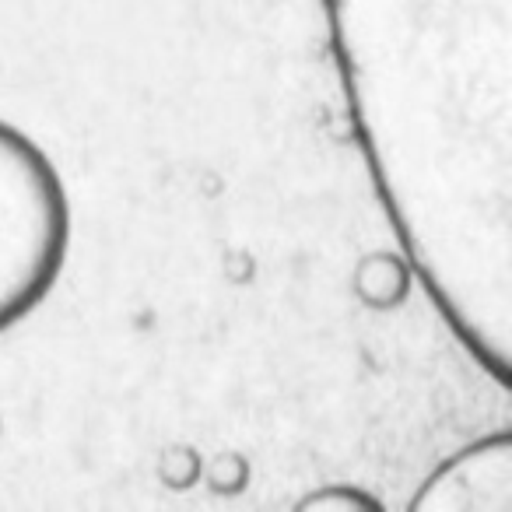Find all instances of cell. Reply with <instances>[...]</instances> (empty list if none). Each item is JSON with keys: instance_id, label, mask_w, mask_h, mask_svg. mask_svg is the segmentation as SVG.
I'll return each mask as SVG.
<instances>
[{"instance_id": "cell-1", "label": "cell", "mask_w": 512, "mask_h": 512, "mask_svg": "<svg viewBox=\"0 0 512 512\" xmlns=\"http://www.w3.org/2000/svg\"><path fill=\"white\" fill-rule=\"evenodd\" d=\"M71 253V197L53 158L0 120V334L29 320Z\"/></svg>"}, {"instance_id": "cell-2", "label": "cell", "mask_w": 512, "mask_h": 512, "mask_svg": "<svg viewBox=\"0 0 512 512\" xmlns=\"http://www.w3.org/2000/svg\"><path fill=\"white\" fill-rule=\"evenodd\" d=\"M481 481H505L512 484V449L509 435H495V439H484L477 446L456 453L449 463H442L425 484H421V495L411 502L414 512L425 509H509V498L498 495L491 488H481Z\"/></svg>"}, {"instance_id": "cell-3", "label": "cell", "mask_w": 512, "mask_h": 512, "mask_svg": "<svg viewBox=\"0 0 512 512\" xmlns=\"http://www.w3.org/2000/svg\"><path fill=\"white\" fill-rule=\"evenodd\" d=\"M302 509H355V512H372V509H379V502L372 495H365V491H358V488H327V491H320V495L306 498V502H302Z\"/></svg>"}]
</instances>
